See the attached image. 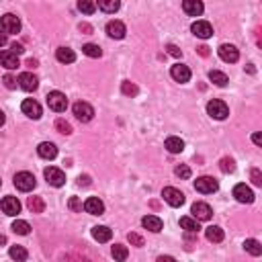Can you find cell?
Instances as JSON below:
<instances>
[{"mask_svg":"<svg viewBox=\"0 0 262 262\" xmlns=\"http://www.w3.org/2000/svg\"><path fill=\"white\" fill-rule=\"evenodd\" d=\"M207 113H209V117L217 119V121H223V119H227L229 109H227V105L223 103V101L213 99V101L207 103Z\"/></svg>","mask_w":262,"mask_h":262,"instance_id":"1","label":"cell"},{"mask_svg":"<svg viewBox=\"0 0 262 262\" xmlns=\"http://www.w3.org/2000/svg\"><path fill=\"white\" fill-rule=\"evenodd\" d=\"M35 176L31 172H17L15 174V187L17 191H21V192H29V191H33L35 189Z\"/></svg>","mask_w":262,"mask_h":262,"instance_id":"2","label":"cell"},{"mask_svg":"<svg viewBox=\"0 0 262 262\" xmlns=\"http://www.w3.org/2000/svg\"><path fill=\"white\" fill-rule=\"evenodd\" d=\"M0 29H2V33H11V35H17L21 31V21H18V17H15L13 13H6L0 17Z\"/></svg>","mask_w":262,"mask_h":262,"instance_id":"3","label":"cell"},{"mask_svg":"<svg viewBox=\"0 0 262 262\" xmlns=\"http://www.w3.org/2000/svg\"><path fill=\"white\" fill-rule=\"evenodd\" d=\"M47 105H50V109L55 111V113H64L68 109V99L66 94L60 92V90H53L47 94Z\"/></svg>","mask_w":262,"mask_h":262,"instance_id":"4","label":"cell"},{"mask_svg":"<svg viewBox=\"0 0 262 262\" xmlns=\"http://www.w3.org/2000/svg\"><path fill=\"white\" fill-rule=\"evenodd\" d=\"M217 189H219V182L213 176H199L195 180V191L203 192V195H211V192H215Z\"/></svg>","mask_w":262,"mask_h":262,"instance_id":"5","label":"cell"},{"mask_svg":"<svg viewBox=\"0 0 262 262\" xmlns=\"http://www.w3.org/2000/svg\"><path fill=\"white\" fill-rule=\"evenodd\" d=\"M72 111H74V115H76V119L78 121H82V123H88V121H92V117H94V109L88 105V103H76L74 106H72Z\"/></svg>","mask_w":262,"mask_h":262,"instance_id":"6","label":"cell"},{"mask_svg":"<svg viewBox=\"0 0 262 262\" xmlns=\"http://www.w3.org/2000/svg\"><path fill=\"white\" fill-rule=\"evenodd\" d=\"M219 57L223 62H227V64H236L240 60V52H238V47L236 45H231V43H221L219 45V50H217Z\"/></svg>","mask_w":262,"mask_h":262,"instance_id":"7","label":"cell"},{"mask_svg":"<svg viewBox=\"0 0 262 262\" xmlns=\"http://www.w3.org/2000/svg\"><path fill=\"white\" fill-rule=\"evenodd\" d=\"M162 197H164V201H166L170 207L184 205V195H182L178 189H174V187H166V189H164L162 191Z\"/></svg>","mask_w":262,"mask_h":262,"instance_id":"8","label":"cell"},{"mask_svg":"<svg viewBox=\"0 0 262 262\" xmlns=\"http://www.w3.org/2000/svg\"><path fill=\"white\" fill-rule=\"evenodd\" d=\"M21 111L27 115V117L29 119H41V105L39 103H37V101H33V99H25L23 101V105H21Z\"/></svg>","mask_w":262,"mask_h":262,"instance_id":"9","label":"cell"},{"mask_svg":"<svg viewBox=\"0 0 262 262\" xmlns=\"http://www.w3.org/2000/svg\"><path fill=\"white\" fill-rule=\"evenodd\" d=\"M45 180L47 184H52V187H64V182H66V174L60 170V168H55V166H50V168H45Z\"/></svg>","mask_w":262,"mask_h":262,"instance_id":"10","label":"cell"},{"mask_svg":"<svg viewBox=\"0 0 262 262\" xmlns=\"http://www.w3.org/2000/svg\"><path fill=\"white\" fill-rule=\"evenodd\" d=\"M192 219H197V221H207V219H211V215H213V211H211V207L207 205V203H203V201H197L195 205H192Z\"/></svg>","mask_w":262,"mask_h":262,"instance_id":"11","label":"cell"},{"mask_svg":"<svg viewBox=\"0 0 262 262\" xmlns=\"http://www.w3.org/2000/svg\"><path fill=\"white\" fill-rule=\"evenodd\" d=\"M0 207H2V211L11 217H17L18 213H21V203H18L17 197H4L0 201Z\"/></svg>","mask_w":262,"mask_h":262,"instance_id":"12","label":"cell"},{"mask_svg":"<svg viewBox=\"0 0 262 262\" xmlns=\"http://www.w3.org/2000/svg\"><path fill=\"white\" fill-rule=\"evenodd\" d=\"M18 86H21L23 90H27V92H33V90H37V86H39V80H37L35 74L23 72L21 76H18Z\"/></svg>","mask_w":262,"mask_h":262,"instance_id":"13","label":"cell"},{"mask_svg":"<svg viewBox=\"0 0 262 262\" xmlns=\"http://www.w3.org/2000/svg\"><path fill=\"white\" fill-rule=\"evenodd\" d=\"M191 31H192V35L201 37V39H209V37L213 35V27L207 21H197V23L191 25Z\"/></svg>","mask_w":262,"mask_h":262,"instance_id":"14","label":"cell"},{"mask_svg":"<svg viewBox=\"0 0 262 262\" xmlns=\"http://www.w3.org/2000/svg\"><path fill=\"white\" fill-rule=\"evenodd\" d=\"M170 76L176 82L184 84V82H189L191 80V70H189V66H182V64H176V66H172L170 68Z\"/></svg>","mask_w":262,"mask_h":262,"instance_id":"15","label":"cell"},{"mask_svg":"<svg viewBox=\"0 0 262 262\" xmlns=\"http://www.w3.org/2000/svg\"><path fill=\"white\" fill-rule=\"evenodd\" d=\"M84 211L90 213V215H103L105 213V203L99 197H90L84 201Z\"/></svg>","mask_w":262,"mask_h":262,"instance_id":"16","label":"cell"},{"mask_svg":"<svg viewBox=\"0 0 262 262\" xmlns=\"http://www.w3.org/2000/svg\"><path fill=\"white\" fill-rule=\"evenodd\" d=\"M234 197L238 203H252L254 201V192H252L250 187H246V184H236L234 187Z\"/></svg>","mask_w":262,"mask_h":262,"instance_id":"17","label":"cell"},{"mask_svg":"<svg viewBox=\"0 0 262 262\" xmlns=\"http://www.w3.org/2000/svg\"><path fill=\"white\" fill-rule=\"evenodd\" d=\"M125 33H127V29L121 21H109L106 23V35L113 37V39H123Z\"/></svg>","mask_w":262,"mask_h":262,"instance_id":"18","label":"cell"},{"mask_svg":"<svg viewBox=\"0 0 262 262\" xmlns=\"http://www.w3.org/2000/svg\"><path fill=\"white\" fill-rule=\"evenodd\" d=\"M37 154H39L43 160H53L57 156V148L52 141H41L39 145H37Z\"/></svg>","mask_w":262,"mask_h":262,"instance_id":"19","label":"cell"},{"mask_svg":"<svg viewBox=\"0 0 262 262\" xmlns=\"http://www.w3.org/2000/svg\"><path fill=\"white\" fill-rule=\"evenodd\" d=\"M182 11L187 13L189 17H201L203 11H205V6H203V2H199V0H184Z\"/></svg>","mask_w":262,"mask_h":262,"instance_id":"20","label":"cell"},{"mask_svg":"<svg viewBox=\"0 0 262 262\" xmlns=\"http://www.w3.org/2000/svg\"><path fill=\"white\" fill-rule=\"evenodd\" d=\"M0 66H4L6 70H17L18 66V55H15L13 52H0Z\"/></svg>","mask_w":262,"mask_h":262,"instance_id":"21","label":"cell"},{"mask_svg":"<svg viewBox=\"0 0 262 262\" xmlns=\"http://www.w3.org/2000/svg\"><path fill=\"white\" fill-rule=\"evenodd\" d=\"M141 226H143L145 229L154 231V234H158V231H162V219L156 217V215H145V217L141 219Z\"/></svg>","mask_w":262,"mask_h":262,"instance_id":"22","label":"cell"},{"mask_svg":"<svg viewBox=\"0 0 262 262\" xmlns=\"http://www.w3.org/2000/svg\"><path fill=\"white\" fill-rule=\"evenodd\" d=\"M55 57H57V62H62V64H74L76 62V53H74V50H70V47H60V50L55 52Z\"/></svg>","mask_w":262,"mask_h":262,"instance_id":"23","label":"cell"},{"mask_svg":"<svg viewBox=\"0 0 262 262\" xmlns=\"http://www.w3.org/2000/svg\"><path fill=\"white\" fill-rule=\"evenodd\" d=\"M92 238L96 242H109L113 238V231L106 226H96V227H92Z\"/></svg>","mask_w":262,"mask_h":262,"instance_id":"24","label":"cell"},{"mask_svg":"<svg viewBox=\"0 0 262 262\" xmlns=\"http://www.w3.org/2000/svg\"><path fill=\"white\" fill-rule=\"evenodd\" d=\"M205 236L209 242H213V244H219V242H223V229L219 226H209L205 229Z\"/></svg>","mask_w":262,"mask_h":262,"instance_id":"25","label":"cell"},{"mask_svg":"<svg viewBox=\"0 0 262 262\" xmlns=\"http://www.w3.org/2000/svg\"><path fill=\"white\" fill-rule=\"evenodd\" d=\"M164 148H166L170 154H180L184 150V141L180 138H168L166 143H164Z\"/></svg>","mask_w":262,"mask_h":262,"instance_id":"26","label":"cell"},{"mask_svg":"<svg viewBox=\"0 0 262 262\" xmlns=\"http://www.w3.org/2000/svg\"><path fill=\"white\" fill-rule=\"evenodd\" d=\"M119 6H121L119 0H99V4H96V8H101L103 13H117Z\"/></svg>","mask_w":262,"mask_h":262,"instance_id":"27","label":"cell"},{"mask_svg":"<svg viewBox=\"0 0 262 262\" xmlns=\"http://www.w3.org/2000/svg\"><path fill=\"white\" fill-rule=\"evenodd\" d=\"M244 250L248 252V254H252V256H260V254H262V246H260V242H258V240H254V238H250V240H246V242H244Z\"/></svg>","mask_w":262,"mask_h":262,"instance_id":"28","label":"cell"},{"mask_svg":"<svg viewBox=\"0 0 262 262\" xmlns=\"http://www.w3.org/2000/svg\"><path fill=\"white\" fill-rule=\"evenodd\" d=\"M27 207H29V211H31V213H43L45 203H43V199H41V197H29Z\"/></svg>","mask_w":262,"mask_h":262,"instance_id":"29","label":"cell"},{"mask_svg":"<svg viewBox=\"0 0 262 262\" xmlns=\"http://www.w3.org/2000/svg\"><path fill=\"white\" fill-rule=\"evenodd\" d=\"M180 227H184L189 234H197V231L201 229L199 227V221L192 219V217H180Z\"/></svg>","mask_w":262,"mask_h":262,"instance_id":"30","label":"cell"},{"mask_svg":"<svg viewBox=\"0 0 262 262\" xmlns=\"http://www.w3.org/2000/svg\"><path fill=\"white\" fill-rule=\"evenodd\" d=\"M111 254H113V258L117 260V262H125V260H127L129 252H127V248H125L123 244H115L113 250H111Z\"/></svg>","mask_w":262,"mask_h":262,"instance_id":"31","label":"cell"},{"mask_svg":"<svg viewBox=\"0 0 262 262\" xmlns=\"http://www.w3.org/2000/svg\"><path fill=\"white\" fill-rule=\"evenodd\" d=\"M8 254H11V258L15 260V262H25L27 260V250L23 248V246H13L11 250H8Z\"/></svg>","mask_w":262,"mask_h":262,"instance_id":"32","label":"cell"},{"mask_svg":"<svg viewBox=\"0 0 262 262\" xmlns=\"http://www.w3.org/2000/svg\"><path fill=\"white\" fill-rule=\"evenodd\" d=\"M209 80L215 84V86H226L229 80H227V76L223 74V72H219V70H211L209 72Z\"/></svg>","mask_w":262,"mask_h":262,"instance_id":"33","label":"cell"},{"mask_svg":"<svg viewBox=\"0 0 262 262\" xmlns=\"http://www.w3.org/2000/svg\"><path fill=\"white\" fill-rule=\"evenodd\" d=\"M82 53L88 55V57H101L103 55V50L96 43H86V45H82Z\"/></svg>","mask_w":262,"mask_h":262,"instance_id":"34","label":"cell"},{"mask_svg":"<svg viewBox=\"0 0 262 262\" xmlns=\"http://www.w3.org/2000/svg\"><path fill=\"white\" fill-rule=\"evenodd\" d=\"M13 231H15V234H18V236H27L29 231H31V226H29L27 221H23V219H17L13 223Z\"/></svg>","mask_w":262,"mask_h":262,"instance_id":"35","label":"cell"},{"mask_svg":"<svg viewBox=\"0 0 262 262\" xmlns=\"http://www.w3.org/2000/svg\"><path fill=\"white\" fill-rule=\"evenodd\" d=\"M78 11L84 15H92L96 11V2H90V0H80L78 2Z\"/></svg>","mask_w":262,"mask_h":262,"instance_id":"36","label":"cell"},{"mask_svg":"<svg viewBox=\"0 0 262 262\" xmlns=\"http://www.w3.org/2000/svg\"><path fill=\"white\" fill-rule=\"evenodd\" d=\"M219 168H221V172H234L236 170V162L231 160V158H221L219 160Z\"/></svg>","mask_w":262,"mask_h":262,"instance_id":"37","label":"cell"},{"mask_svg":"<svg viewBox=\"0 0 262 262\" xmlns=\"http://www.w3.org/2000/svg\"><path fill=\"white\" fill-rule=\"evenodd\" d=\"M55 129L60 131V133H64V135H70L72 133V125L68 123V121H64V119H57L55 121Z\"/></svg>","mask_w":262,"mask_h":262,"instance_id":"38","label":"cell"},{"mask_svg":"<svg viewBox=\"0 0 262 262\" xmlns=\"http://www.w3.org/2000/svg\"><path fill=\"white\" fill-rule=\"evenodd\" d=\"M174 172H176V176H178V178H182V180L191 178V168H189V166H184V164H180V166L174 168Z\"/></svg>","mask_w":262,"mask_h":262,"instance_id":"39","label":"cell"},{"mask_svg":"<svg viewBox=\"0 0 262 262\" xmlns=\"http://www.w3.org/2000/svg\"><path fill=\"white\" fill-rule=\"evenodd\" d=\"M121 90H123V94H127V96H135V94L140 92V90H138V86L131 84V82H123Z\"/></svg>","mask_w":262,"mask_h":262,"instance_id":"40","label":"cell"},{"mask_svg":"<svg viewBox=\"0 0 262 262\" xmlns=\"http://www.w3.org/2000/svg\"><path fill=\"white\" fill-rule=\"evenodd\" d=\"M2 82H4V86H6V88H11V90H15L17 86H18V80H17V78H13L11 74H6L4 78H2Z\"/></svg>","mask_w":262,"mask_h":262,"instance_id":"41","label":"cell"},{"mask_svg":"<svg viewBox=\"0 0 262 262\" xmlns=\"http://www.w3.org/2000/svg\"><path fill=\"white\" fill-rule=\"evenodd\" d=\"M68 205H70V209H72V211H82V203H80V199H78V197H72Z\"/></svg>","mask_w":262,"mask_h":262,"instance_id":"42","label":"cell"},{"mask_svg":"<svg viewBox=\"0 0 262 262\" xmlns=\"http://www.w3.org/2000/svg\"><path fill=\"white\" fill-rule=\"evenodd\" d=\"M127 238H129V242H131L133 246H143V238H141V236H138V234H133V231H131V234H129Z\"/></svg>","mask_w":262,"mask_h":262,"instance_id":"43","label":"cell"},{"mask_svg":"<svg viewBox=\"0 0 262 262\" xmlns=\"http://www.w3.org/2000/svg\"><path fill=\"white\" fill-rule=\"evenodd\" d=\"M252 182H254L256 187H260V184H262V174H260V170H258V168L252 170Z\"/></svg>","mask_w":262,"mask_h":262,"instance_id":"44","label":"cell"},{"mask_svg":"<svg viewBox=\"0 0 262 262\" xmlns=\"http://www.w3.org/2000/svg\"><path fill=\"white\" fill-rule=\"evenodd\" d=\"M11 52H13V53H15V55H21V53H23V52H25V47H23V45H21V43H17V41H15V43H13V45H11Z\"/></svg>","mask_w":262,"mask_h":262,"instance_id":"45","label":"cell"},{"mask_svg":"<svg viewBox=\"0 0 262 262\" xmlns=\"http://www.w3.org/2000/svg\"><path fill=\"white\" fill-rule=\"evenodd\" d=\"M166 50H168V53H170V55H174V57H180V55H182V52L178 50L176 45H168Z\"/></svg>","mask_w":262,"mask_h":262,"instance_id":"46","label":"cell"},{"mask_svg":"<svg viewBox=\"0 0 262 262\" xmlns=\"http://www.w3.org/2000/svg\"><path fill=\"white\" fill-rule=\"evenodd\" d=\"M156 262H176V258H172V256H158Z\"/></svg>","mask_w":262,"mask_h":262,"instance_id":"47","label":"cell"},{"mask_svg":"<svg viewBox=\"0 0 262 262\" xmlns=\"http://www.w3.org/2000/svg\"><path fill=\"white\" fill-rule=\"evenodd\" d=\"M252 141H254L256 145H262V135L260 133H254V135H252Z\"/></svg>","mask_w":262,"mask_h":262,"instance_id":"48","label":"cell"},{"mask_svg":"<svg viewBox=\"0 0 262 262\" xmlns=\"http://www.w3.org/2000/svg\"><path fill=\"white\" fill-rule=\"evenodd\" d=\"M6 41H8L6 33H2V31H0V47H2V45H6Z\"/></svg>","mask_w":262,"mask_h":262,"instance_id":"49","label":"cell"},{"mask_svg":"<svg viewBox=\"0 0 262 262\" xmlns=\"http://www.w3.org/2000/svg\"><path fill=\"white\" fill-rule=\"evenodd\" d=\"M78 184H84V187H86V184H90V178L88 176H80L78 178Z\"/></svg>","mask_w":262,"mask_h":262,"instance_id":"50","label":"cell"},{"mask_svg":"<svg viewBox=\"0 0 262 262\" xmlns=\"http://www.w3.org/2000/svg\"><path fill=\"white\" fill-rule=\"evenodd\" d=\"M4 121H6V115H4L2 111H0V127H2V125H4Z\"/></svg>","mask_w":262,"mask_h":262,"instance_id":"51","label":"cell"},{"mask_svg":"<svg viewBox=\"0 0 262 262\" xmlns=\"http://www.w3.org/2000/svg\"><path fill=\"white\" fill-rule=\"evenodd\" d=\"M0 244H6V238H4L2 234H0Z\"/></svg>","mask_w":262,"mask_h":262,"instance_id":"52","label":"cell"},{"mask_svg":"<svg viewBox=\"0 0 262 262\" xmlns=\"http://www.w3.org/2000/svg\"><path fill=\"white\" fill-rule=\"evenodd\" d=\"M0 187H2V180H0Z\"/></svg>","mask_w":262,"mask_h":262,"instance_id":"53","label":"cell"}]
</instances>
